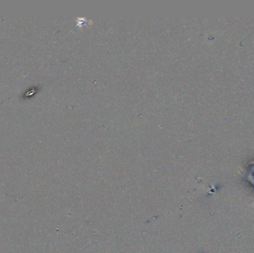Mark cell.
I'll use <instances>...</instances> for the list:
<instances>
[{"label":"cell","mask_w":254,"mask_h":253,"mask_svg":"<svg viewBox=\"0 0 254 253\" xmlns=\"http://www.w3.org/2000/svg\"><path fill=\"white\" fill-rule=\"evenodd\" d=\"M249 180L254 186V166L252 168V170H251L250 173H249Z\"/></svg>","instance_id":"1"}]
</instances>
